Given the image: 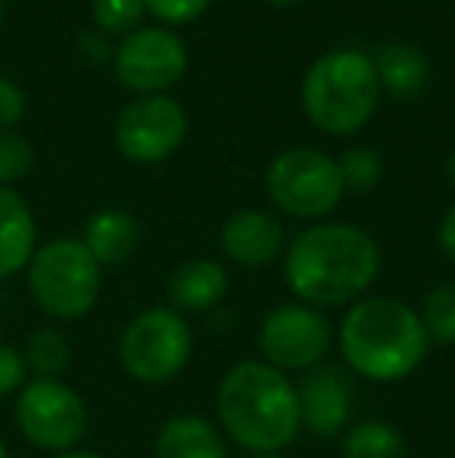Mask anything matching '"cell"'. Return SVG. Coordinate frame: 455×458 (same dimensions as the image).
Here are the masks:
<instances>
[{"label": "cell", "mask_w": 455, "mask_h": 458, "mask_svg": "<svg viewBox=\"0 0 455 458\" xmlns=\"http://www.w3.org/2000/svg\"><path fill=\"white\" fill-rule=\"evenodd\" d=\"M375 69H377V81H381L390 91V97H396V100H412V97H418L427 81L425 56L415 47H409V44H390V47H383Z\"/></svg>", "instance_id": "ac0fdd59"}, {"label": "cell", "mask_w": 455, "mask_h": 458, "mask_svg": "<svg viewBox=\"0 0 455 458\" xmlns=\"http://www.w3.org/2000/svg\"><path fill=\"white\" fill-rule=\"evenodd\" d=\"M188 134L184 109L169 97H144L122 109L115 122V144L134 163H159L181 147Z\"/></svg>", "instance_id": "30bf717a"}, {"label": "cell", "mask_w": 455, "mask_h": 458, "mask_svg": "<svg viewBox=\"0 0 455 458\" xmlns=\"http://www.w3.org/2000/svg\"><path fill=\"white\" fill-rule=\"evenodd\" d=\"M343 178L334 159L318 150H287L268 169V193L297 218L328 216L343 197Z\"/></svg>", "instance_id": "ba28073f"}, {"label": "cell", "mask_w": 455, "mask_h": 458, "mask_svg": "<svg viewBox=\"0 0 455 458\" xmlns=\"http://www.w3.org/2000/svg\"><path fill=\"white\" fill-rule=\"evenodd\" d=\"M31 163H35V153H31L29 140L19 134L0 131V187L29 175Z\"/></svg>", "instance_id": "7402d4cb"}, {"label": "cell", "mask_w": 455, "mask_h": 458, "mask_svg": "<svg viewBox=\"0 0 455 458\" xmlns=\"http://www.w3.org/2000/svg\"><path fill=\"white\" fill-rule=\"evenodd\" d=\"M144 10V0H94V19L106 31H131Z\"/></svg>", "instance_id": "cb8c5ba5"}, {"label": "cell", "mask_w": 455, "mask_h": 458, "mask_svg": "<svg viewBox=\"0 0 455 458\" xmlns=\"http://www.w3.org/2000/svg\"><path fill=\"white\" fill-rule=\"evenodd\" d=\"M256 458H281L278 453H265V455H256Z\"/></svg>", "instance_id": "836d02e7"}, {"label": "cell", "mask_w": 455, "mask_h": 458, "mask_svg": "<svg viewBox=\"0 0 455 458\" xmlns=\"http://www.w3.org/2000/svg\"><path fill=\"white\" fill-rule=\"evenodd\" d=\"M0 458H6V443L0 440Z\"/></svg>", "instance_id": "d6a6232c"}, {"label": "cell", "mask_w": 455, "mask_h": 458, "mask_svg": "<svg viewBox=\"0 0 455 458\" xmlns=\"http://www.w3.org/2000/svg\"><path fill=\"white\" fill-rule=\"evenodd\" d=\"M228 293V275L213 259H190L169 277V300L181 312H206Z\"/></svg>", "instance_id": "9a60e30c"}, {"label": "cell", "mask_w": 455, "mask_h": 458, "mask_svg": "<svg viewBox=\"0 0 455 458\" xmlns=\"http://www.w3.org/2000/svg\"><path fill=\"white\" fill-rule=\"evenodd\" d=\"M331 346V325L309 306H278L259 331V350L278 371H303L322 362Z\"/></svg>", "instance_id": "9c48e42d"}, {"label": "cell", "mask_w": 455, "mask_h": 458, "mask_svg": "<svg viewBox=\"0 0 455 458\" xmlns=\"http://www.w3.org/2000/svg\"><path fill=\"white\" fill-rule=\"evenodd\" d=\"M299 421L318 437L341 434L350 421L352 409V386L346 374L334 365L316 368L309 377L299 384Z\"/></svg>", "instance_id": "7c38bea8"}, {"label": "cell", "mask_w": 455, "mask_h": 458, "mask_svg": "<svg viewBox=\"0 0 455 458\" xmlns=\"http://www.w3.org/2000/svg\"><path fill=\"white\" fill-rule=\"evenodd\" d=\"M190 327L172 309H147L125 327L119 340L122 368L140 384H165L190 359Z\"/></svg>", "instance_id": "8992f818"}, {"label": "cell", "mask_w": 455, "mask_h": 458, "mask_svg": "<svg viewBox=\"0 0 455 458\" xmlns=\"http://www.w3.org/2000/svg\"><path fill=\"white\" fill-rule=\"evenodd\" d=\"M421 325L427 331V340H434V344H455V281L440 284L437 290L427 293Z\"/></svg>", "instance_id": "44dd1931"}, {"label": "cell", "mask_w": 455, "mask_h": 458, "mask_svg": "<svg viewBox=\"0 0 455 458\" xmlns=\"http://www.w3.org/2000/svg\"><path fill=\"white\" fill-rule=\"evenodd\" d=\"M222 247L234 262L259 268L278 259L281 247H284V231L265 212H237L225 222Z\"/></svg>", "instance_id": "4fadbf2b"}, {"label": "cell", "mask_w": 455, "mask_h": 458, "mask_svg": "<svg viewBox=\"0 0 455 458\" xmlns=\"http://www.w3.org/2000/svg\"><path fill=\"white\" fill-rule=\"evenodd\" d=\"M22 359H25V368H31L38 377L60 380V374L72 362V350H69V340L63 337L60 331L44 327V331H35L29 337Z\"/></svg>", "instance_id": "ffe728a7"}, {"label": "cell", "mask_w": 455, "mask_h": 458, "mask_svg": "<svg viewBox=\"0 0 455 458\" xmlns=\"http://www.w3.org/2000/svg\"><path fill=\"white\" fill-rule=\"evenodd\" d=\"M25 113V97L16 81L0 79V128H13Z\"/></svg>", "instance_id": "4316f807"}, {"label": "cell", "mask_w": 455, "mask_h": 458, "mask_svg": "<svg viewBox=\"0 0 455 458\" xmlns=\"http://www.w3.org/2000/svg\"><path fill=\"white\" fill-rule=\"evenodd\" d=\"M25 374H29V368H25L22 352L10 344H0V399L22 390Z\"/></svg>", "instance_id": "484cf974"}, {"label": "cell", "mask_w": 455, "mask_h": 458, "mask_svg": "<svg viewBox=\"0 0 455 458\" xmlns=\"http://www.w3.org/2000/svg\"><path fill=\"white\" fill-rule=\"evenodd\" d=\"M272 4H278V6H291V4H299V0H272Z\"/></svg>", "instance_id": "4dcf8cb0"}, {"label": "cell", "mask_w": 455, "mask_h": 458, "mask_svg": "<svg viewBox=\"0 0 455 458\" xmlns=\"http://www.w3.org/2000/svg\"><path fill=\"white\" fill-rule=\"evenodd\" d=\"M16 424L25 440L50 453H69L88 430L85 399L54 377L25 380L16 399Z\"/></svg>", "instance_id": "52a82bcc"}, {"label": "cell", "mask_w": 455, "mask_h": 458, "mask_svg": "<svg viewBox=\"0 0 455 458\" xmlns=\"http://www.w3.org/2000/svg\"><path fill=\"white\" fill-rule=\"evenodd\" d=\"M381 97L377 69L358 50H334L309 69L303 109L322 131L352 134L371 119Z\"/></svg>", "instance_id": "277c9868"}, {"label": "cell", "mask_w": 455, "mask_h": 458, "mask_svg": "<svg viewBox=\"0 0 455 458\" xmlns=\"http://www.w3.org/2000/svg\"><path fill=\"white\" fill-rule=\"evenodd\" d=\"M381 253L371 234L352 225H318L291 243L287 287L309 306H341L375 281Z\"/></svg>", "instance_id": "6da1fadb"}, {"label": "cell", "mask_w": 455, "mask_h": 458, "mask_svg": "<svg viewBox=\"0 0 455 458\" xmlns=\"http://www.w3.org/2000/svg\"><path fill=\"white\" fill-rule=\"evenodd\" d=\"M446 169H450V178H452V184H455V150H452V157H450V165H446Z\"/></svg>", "instance_id": "f546056e"}, {"label": "cell", "mask_w": 455, "mask_h": 458, "mask_svg": "<svg viewBox=\"0 0 455 458\" xmlns=\"http://www.w3.org/2000/svg\"><path fill=\"white\" fill-rule=\"evenodd\" d=\"M29 290L50 318L75 321L94 309L100 296V266L81 241H50L31 256Z\"/></svg>", "instance_id": "5b68a950"}, {"label": "cell", "mask_w": 455, "mask_h": 458, "mask_svg": "<svg viewBox=\"0 0 455 458\" xmlns=\"http://www.w3.org/2000/svg\"><path fill=\"white\" fill-rule=\"evenodd\" d=\"M35 256V218L16 191L0 187V277L22 272Z\"/></svg>", "instance_id": "5bb4252c"}, {"label": "cell", "mask_w": 455, "mask_h": 458, "mask_svg": "<svg viewBox=\"0 0 455 458\" xmlns=\"http://www.w3.org/2000/svg\"><path fill=\"white\" fill-rule=\"evenodd\" d=\"M440 247H443L446 256L455 262V206L446 212L443 225H440Z\"/></svg>", "instance_id": "83f0119b"}, {"label": "cell", "mask_w": 455, "mask_h": 458, "mask_svg": "<svg viewBox=\"0 0 455 458\" xmlns=\"http://www.w3.org/2000/svg\"><path fill=\"white\" fill-rule=\"evenodd\" d=\"M56 458H104L100 453H88V449H69V453H60Z\"/></svg>", "instance_id": "f1b7e54d"}, {"label": "cell", "mask_w": 455, "mask_h": 458, "mask_svg": "<svg viewBox=\"0 0 455 458\" xmlns=\"http://www.w3.org/2000/svg\"><path fill=\"white\" fill-rule=\"evenodd\" d=\"M140 241V228L128 212L106 209L88 222L85 228V247L97 259V266H122L134 253Z\"/></svg>", "instance_id": "e0dca14e"}, {"label": "cell", "mask_w": 455, "mask_h": 458, "mask_svg": "<svg viewBox=\"0 0 455 458\" xmlns=\"http://www.w3.org/2000/svg\"><path fill=\"white\" fill-rule=\"evenodd\" d=\"M341 169V178H343V187L350 191H371L381 178V159L375 157L371 150H350L346 157L337 163Z\"/></svg>", "instance_id": "603a6c76"}, {"label": "cell", "mask_w": 455, "mask_h": 458, "mask_svg": "<svg viewBox=\"0 0 455 458\" xmlns=\"http://www.w3.org/2000/svg\"><path fill=\"white\" fill-rule=\"evenodd\" d=\"M156 458H228V446L206 418L178 415L159 430Z\"/></svg>", "instance_id": "2e32d148"}, {"label": "cell", "mask_w": 455, "mask_h": 458, "mask_svg": "<svg viewBox=\"0 0 455 458\" xmlns=\"http://www.w3.org/2000/svg\"><path fill=\"white\" fill-rule=\"evenodd\" d=\"M427 331L421 315L406 302L375 296L346 312L341 325V350L346 362L368 380H402L427 356Z\"/></svg>", "instance_id": "3957f363"}, {"label": "cell", "mask_w": 455, "mask_h": 458, "mask_svg": "<svg viewBox=\"0 0 455 458\" xmlns=\"http://www.w3.org/2000/svg\"><path fill=\"white\" fill-rule=\"evenodd\" d=\"M406 440L387 421H362L350 428L343 440V458H406Z\"/></svg>", "instance_id": "d6986e66"}, {"label": "cell", "mask_w": 455, "mask_h": 458, "mask_svg": "<svg viewBox=\"0 0 455 458\" xmlns=\"http://www.w3.org/2000/svg\"><path fill=\"white\" fill-rule=\"evenodd\" d=\"M213 0H144V6L159 19V22H169V25H184V22H194L206 13V6Z\"/></svg>", "instance_id": "d4e9b609"}, {"label": "cell", "mask_w": 455, "mask_h": 458, "mask_svg": "<svg viewBox=\"0 0 455 458\" xmlns=\"http://www.w3.org/2000/svg\"><path fill=\"white\" fill-rule=\"evenodd\" d=\"M4 13H6V4L0 0V25H4Z\"/></svg>", "instance_id": "1f68e13d"}, {"label": "cell", "mask_w": 455, "mask_h": 458, "mask_svg": "<svg viewBox=\"0 0 455 458\" xmlns=\"http://www.w3.org/2000/svg\"><path fill=\"white\" fill-rule=\"evenodd\" d=\"M219 421L249 453H281L303 428L297 386L268 362L234 365L219 386Z\"/></svg>", "instance_id": "7a4b0ae2"}, {"label": "cell", "mask_w": 455, "mask_h": 458, "mask_svg": "<svg viewBox=\"0 0 455 458\" xmlns=\"http://www.w3.org/2000/svg\"><path fill=\"white\" fill-rule=\"evenodd\" d=\"M188 69L184 44L165 29H140L115 50V75L125 88L140 94L165 91Z\"/></svg>", "instance_id": "8fae6325"}]
</instances>
